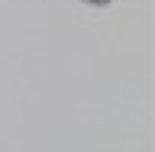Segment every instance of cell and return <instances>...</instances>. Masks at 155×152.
Returning a JSON list of instances; mask_svg holds the SVG:
<instances>
[{"mask_svg":"<svg viewBox=\"0 0 155 152\" xmlns=\"http://www.w3.org/2000/svg\"><path fill=\"white\" fill-rule=\"evenodd\" d=\"M87 3H96V6H106V3H112V0H87Z\"/></svg>","mask_w":155,"mask_h":152,"instance_id":"obj_1","label":"cell"}]
</instances>
